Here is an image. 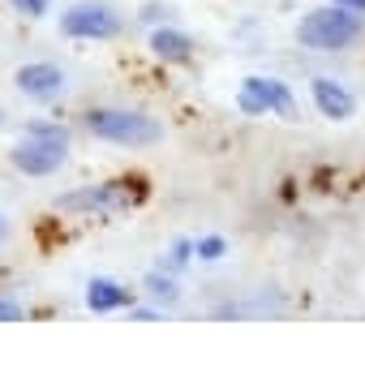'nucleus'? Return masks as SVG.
I'll return each instance as SVG.
<instances>
[{"label":"nucleus","instance_id":"obj_1","mask_svg":"<svg viewBox=\"0 0 365 365\" xmlns=\"http://www.w3.org/2000/svg\"><path fill=\"white\" fill-rule=\"evenodd\" d=\"M86 129L112 146H155L163 138V125L146 112H133V108H91Z\"/></svg>","mask_w":365,"mask_h":365},{"label":"nucleus","instance_id":"obj_2","mask_svg":"<svg viewBox=\"0 0 365 365\" xmlns=\"http://www.w3.org/2000/svg\"><path fill=\"white\" fill-rule=\"evenodd\" d=\"M361 35V18L356 9H344V5H327V9H314L301 18L297 26V39L314 52H339L348 48L352 39Z\"/></svg>","mask_w":365,"mask_h":365},{"label":"nucleus","instance_id":"obj_3","mask_svg":"<svg viewBox=\"0 0 365 365\" xmlns=\"http://www.w3.org/2000/svg\"><path fill=\"white\" fill-rule=\"evenodd\" d=\"M65 150H69V133L61 125H31L26 138L9 155H14L18 172H26V176H52L65 163Z\"/></svg>","mask_w":365,"mask_h":365},{"label":"nucleus","instance_id":"obj_4","mask_svg":"<svg viewBox=\"0 0 365 365\" xmlns=\"http://www.w3.org/2000/svg\"><path fill=\"white\" fill-rule=\"evenodd\" d=\"M237 103H241V112H250V116H267V112H279L284 120H292V116H297L292 91H288L279 78H245V82H241Z\"/></svg>","mask_w":365,"mask_h":365},{"label":"nucleus","instance_id":"obj_5","mask_svg":"<svg viewBox=\"0 0 365 365\" xmlns=\"http://www.w3.org/2000/svg\"><path fill=\"white\" fill-rule=\"evenodd\" d=\"M65 35L73 39H112L120 35V18L108 9V5H95V0H82V5H73L65 18H61Z\"/></svg>","mask_w":365,"mask_h":365},{"label":"nucleus","instance_id":"obj_6","mask_svg":"<svg viewBox=\"0 0 365 365\" xmlns=\"http://www.w3.org/2000/svg\"><path fill=\"white\" fill-rule=\"evenodd\" d=\"M18 91L31 99H56L65 91V73L56 65H22L18 69Z\"/></svg>","mask_w":365,"mask_h":365},{"label":"nucleus","instance_id":"obj_7","mask_svg":"<svg viewBox=\"0 0 365 365\" xmlns=\"http://www.w3.org/2000/svg\"><path fill=\"white\" fill-rule=\"evenodd\" d=\"M314 103H318V112L327 116V120H348L352 112H356V103H352V95L335 82V78H314Z\"/></svg>","mask_w":365,"mask_h":365},{"label":"nucleus","instance_id":"obj_8","mask_svg":"<svg viewBox=\"0 0 365 365\" xmlns=\"http://www.w3.org/2000/svg\"><path fill=\"white\" fill-rule=\"evenodd\" d=\"M120 185H86V190H73L65 198H56V211H108L120 202L116 194Z\"/></svg>","mask_w":365,"mask_h":365},{"label":"nucleus","instance_id":"obj_9","mask_svg":"<svg viewBox=\"0 0 365 365\" xmlns=\"http://www.w3.org/2000/svg\"><path fill=\"white\" fill-rule=\"evenodd\" d=\"M150 52H155L159 61H168V65H185V61L194 56V39L180 35V31H172V26H163V31L150 35Z\"/></svg>","mask_w":365,"mask_h":365},{"label":"nucleus","instance_id":"obj_10","mask_svg":"<svg viewBox=\"0 0 365 365\" xmlns=\"http://www.w3.org/2000/svg\"><path fill=\"white\" fill-rule=\"evenodd\" d=\"M129 301H133V292H129V288H120L116 279H91V288H86V305H91L95 314L125 309Z\"/></svg>","mask_w":365,"mask_h":365},{"label":"nucleus","instance_id":"obj_11","mask_svg":"<svg viewBox=\"0 0 365 365\" xmlns=\"http://www.w3.org/2000/svg\"><path fill=\"white\" fill-rule=\"evenodd\" d=\"M146 288H150L159 301H176V284H172L168 275H159V271H150V275H146Z\"/></svg>","mask_w":365,"mask_h":365},{"label":"nucleus","instance_id":"obj_12","mask_svg":"<svg viewBox=\"0 0 365 365\" xmlns=\"http://www.w3.org/2000/svg\"><path fill=\"white\" fill-rule=\"evenodd\" d=\"M194 254H198L202 262H215V258H224V241H220V237H202V241L194 245Z\"/></svg>","mask_w":365,"mask_h":365},{"label":"nucleus","instance_id":"obj_13","mask_svg":"<svg viewBox=\"0 0 365 365\" xmlns=\"http://www.w3.org/2000/svg\"><path fill=\"white\" fill-rule=\"evenodd\" d=\"M9 5H14V9H18L22 18H43L52 0H9Z\"/></svg>","mask_w":365,"mask_h":365},{"label":"nucleus","instance_id":"obj_14","mask_svg":"<svg viewBox=\"0 0 365 365\" xmlns=\"http://www.w3.org/2000/svg\"><path fill=\"white\" fill-rule=\"evenodd\" d=\"M0 322H22V305L18 301H0Z\"/></svg>","mask_w":365,"mask_h":365},{"label":"nucleus","instance_id":"obj_15","mask_svg":"<svg viewBox=\"0 0 365 365\" xmlns=\"http://www.w3.org/2000/svg\"><path fill=\"white\" fill-rule=\"evenodd\" d=\"M190 254H194V245H190V241H176V245H172V262H176V267H185V262H190Z\"/></svg>","mask_w":365,"mask_h":365},{"label":"nucleus","instance_id":"obj_16","mask_svg":"<svg viewBox=\"0 0 365 365\" xmlns=\"http://www.w3.org/2000/svg\"><path fill=\"white\" fill-rule=\"evenodd\" d=\"M331 5H344V9H356V14H365V0H331Z\"/></svg>","mask_w":365,"mask_h":365},{"label":"nucleus","instance_id":"obj_17","mask_svg":"<svg viewBox=\"0 0 365 365\" xmlns=\"http://www.w3.org/2000/svg\"><path fill=\"white\" fill-rule=\"evenodd\" d=\"M0 120H5V116H0Z\"/></svg>","mask_w":365,"mask_h":365}]
</instances>
